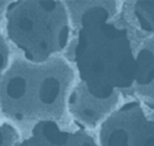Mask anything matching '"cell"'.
I'll list each match as a JSON object with an SVG mask.
<instances>
[{"label":"cell","instance_id":"3","mask_svg":"<svg viewBox=\"0 0 154 146\" xmlns=\"http://www.w3.org/2000/svg\"><path fill=\"white\" fill-rule=\"evenodd\" d=\"M98 146H153V106L126 101L97 129Z\"/></svg>","mask_w":154,"mask_h":146},{"label":"cell","instance_id":"4","mask_svg":"<svg viewBox=\"0 0 154 146\" xmlns=\"http://www.w3.org/2000/svg\"><path fill=\"white\" fill-rule=\"evenodd\" d=\"M17 146H98L95 132L83 127L64 128L53 121L37 124Z\"/></svg>","mask_w":154,"mask_h":146},{"label":"cell","instance_id":"2","mask_svg":"<svg viewBox=\"0 0 154 146\" xmlns=\"http://www.w3.org/2000/svg\"><path fill=\"white\" fill-rule=\"evenodd\" d=\"M5 28L13 50L34 62L65 55L72 35L64 1H13Z\"/></svg>","mask_w":154,"mask_h":146},{"label":"cell","instance_id":"5","mask_svg":"<svg viewBox=\"0 0 154 146\" xmlns=\"http://www.w3.org/2000/svg\"><path fill=\"white\" fill-rule=\"evenodd\" d=\"M21 135L14 127L8 123L0 124V146H17Z\"/></svg>","mask_w":154,"mask_h":146},{"label":"cell","instance_id":"7","mask_svg":"<svg viewBox=\"0 0 154 146\" xmlns=\"http://www.w3.org/2000/svg\"><path fill=\"white\" fill-rule=\"evenodd\" d=\"M12 2L13 1H0V22L6 20V10Z\"/></svg>","mask_w":154,"mask_h":146},{"label":"cell","instance_id":"1","mask_svg":"<svg viewBox=\"0 0 154 146\" xmlns=\"http://www.w3.org/2000/svg\"><path fill=\"white\" fill-rule=\"evenodd\" d=\"M76 81V71L64 55L34 62L13 50L0 78V112L21 138L45 121L77 127L69 111Z\"/></svg>","mask_w":154,"mask_h":146},{"label":"cell","instance_id":"6","mask_svg":"<svg viewBox=\"0 0 154 146\" xmlns=\"http://www.w3.org/2000/svg\"><path fill=\"white\" fill-rule=\"evenodd\" d=\"M12 54V47L8 40L0 34V74L4 72L9 66Z\"/></svg>","mask_w":154,"mask_h":146}]
</instances>
